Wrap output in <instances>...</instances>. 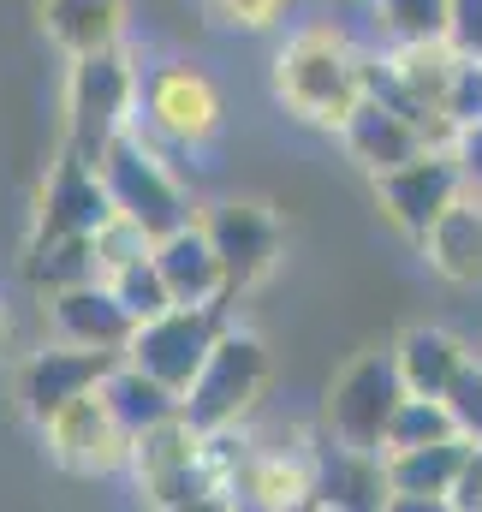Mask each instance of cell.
Returning <instances> with one entry per match:
<instances>
[{
	"instance_id": "obj_23",
	"label": "cell",
	"mask_w": 482,
	"mask_h": 512,
	"mask_svg": "<svg viewBox=\"0 0 482 512\" xmlns=\"http://www.w3.org/2000/svg\"><path fill=\"white\" fill-rule=\"evenodd\" d=\"M24 280H30L42 298H54V292H66V286H84V280H96V251H90V239H54V245H30V251H24Z\"/></svg>"
},
{
	"instance_id": "obj_1",
	"label": "cell",
	"mask_w": 482,
	"mask_h": 512,
	"mask_svg": "<svg viewBox=\"0 0 482 512\" xmlns=\"http://www.w3.org/2000/svg\"><path fill=\"white\" fill-rule=\"evenodd\" d=\"M363 96H369V54L340 24L316 18V24L286 30V42L274 48V102L292 120L340 131L358 114Z\"/></svg>"
},
{
	"instance_id": "obj_31",
	"label": "cell",
	"mask_w": 482,
	"mask_h": 512,
	"mask_svg": "<svg viewBox=\"0 0 482 512\" xmlns=\"http://www.w3.org/2000/svg\"><path fill=\"white\" fill-rule=\"evenodd\" d=\"M447 48L459 60H477L482 66V0H453V12H447Z\"/></svg>"
},
{
	"instance_id": "obj_12",
	"label": "cell",
	"mask_w": 482,
	"mask_h": 512,
	"mask_svg": "<svg viewBox=\"0 0 482 512\" xmlns=\"http://www.w3.org/2000/svg\"><path fill=\"white\" fill-rule=\"evenodd\" d=\"M42 447H48V459H54L60 471H72V477H120L125 459H131V435L114 423L102 387L84 393L78 405H66L60 417H48V423H42Z\"/></svg>"
},
{
	"instance_id": "obj_29",
	"label": "cell",
	"mask_w": 482,
	"mask_h": 512,
	"mask_svg": "<svg viewBox=\"0 0 482 512\" xmlns=\"http://www.w3.org/2000/svg\"><path fill=\"white\" fill-rule=\"evenodd\" d=\"M441 405H447V417H453V435L471 441V447H482V358H471V364L453 376V387L441 393Z\"/></svg>"
},
{
	"instance_id": "obj_11",
	"label": "cell",
	"mask_w": 482,
	"mask_h": 512,
	"mask_svg": "<svg viewBox=\"0 0 482 512\" xmlns=\"http://www.w3.org/2000/svg\"><path fill=\"white\" fill-rule=\"evenodd\" d=\"M108 191H102V173L96 161H78L72 149H60L36 185V203H30V233H24V251L30 245H54V239H90L102 221H108Z\"/></svg>"
},
{
	"instance_id": "obj_4",
	"label": "cell",
	"mask_w": 482,
	"mask_h": 512,
	"mask_svg": "<svg viewBox=\"0 0 482 512\" xmlns=\"http://www.w3.org/2000/svg\"><path fill=\"white\" fill-rule=\"evenodd\" d=\"M268 382H274V352L256 328H239L227 322V334L215 340V352L203 358V370L191 376V387L179 393V417L203 435L215 429H244L250 411L268 399Z\"/></svg>"
},
{
	"instance_id": "obj_14",
	"label": "cell",
	"mask_w": 482,
	"mask_h": 512,
	"mask_svg": "<svg viewBox=\"0 0 482 512\" xmlns=\"http://www.w3.org/2000/svg\"><path fill=\"white\" fill-rule=\"evenodd\" d=\"M322 483V459L304 447H256L244 453V465L227 483L233 512H298Z\"/></svg>"
},
{
	"instance_id": "obj_15",
	"label": "cell",
	"mask_w": 482,
	"mask_h": 512,
	"mask_svg": "<svg viewBox=\"0 0 482 512\" xmlns=\"http://www.w3.org/2000/svg\"><path fill=\"white\" fill-rule=\"evenodd\" d=\"M48 316H54V340L90 346V352H114V358H125V346H131V334H137L131 310L114 298L108 280H84V286L54 292V298H48Z\"/></svg>"
},
{
	"instance_id": "obj_8",
	"label": "cell",
	"mask_w": 482,
	"mask_h": 512,
	"mask_svg": "<svg viewBox=\"0 0 482 512\" xmlns=\"http://www.w3.org/2000/svg\"><path fill=\"white\" fill-rule=\"evenodd\" d=\"M227 322H233V304H173V310L137 322V334L125 346V364H137L161 387L185 393L191 376L203 370V358L215 352V340L227 334Z\"/></svg>"
},
{
	"instance_id": "obj_17",
	"label": "cell",
	"mask_w": 482,
	"mask_h": 512,
	"mask_svg": "<svg viewBox=\"0 0 482 512\" xmlns=\"http://www.w3.org/2000/svg\"><path fill=\"white\" fill-rule=\"evenodd\" d=\"M393 376H399V387L411 393V399H441L447 387H453V376L477 358L453 328H441V322H411L393 346Z\"/></svg>"
},
{
	"instance_id": "obj_28",
	"label": "cell",
	"mask_w": 482,
	"mask_h": 512,
	"mask_svg": "<svg viewBox=\"0 0 482 512\" xmlns=\"http://www.w3.org/2000/svg\"><path fill=\"white\" fill-rule=\"evenodd\" d=\"M203 6H209V18H215L221 30H233V36H268V30H280L286 12H292V0H203Z\"/></svg>"
},
{
	"instance_id": "obj_27",
	"label": "cell",
	"mask_w": 482,
	"mask_h": 512,
	"mask_svg": "<svg viewBox=\"0 0 482 512\" xmlns=\"http://www.w3.org/2000/svg\"><path fill=\"white\" fill-rule=\"evenodd\" d=\"M108 286H114V298L131 310V322H149V316L173 310V298H167V286H161V274H155V262H149V256H143V262H131V268H120Z\"/></svg>"
},
{
	"instance_id": "obj_26",
	"label": "cell",
	"mask_w": 482,
	"mask_h": 512,
	"mask_svg": "<svg viewBox=\"0 0 482 512\" xmlns=\"http://www.w3.org/2000/svg\"><path fill=\"white\" fill-rule=\"evenodd\" d=\"M149 233L143 227H131V221H120V215H108L96 233H90V251H96V280H114L120 268H131V262H143L149 256Z\"/></svg>"
},
{
	"instance_id": "obj_6",
	"label": "cell",
	"mask_w": 482,
	"mask_h": 512,
	"mask_svg": "<svg viewBox=\"0 0 482 512\" xmlns=\"http://www.w3.org/2000/svg\"><path fill=\"white\" fill-rule=\"evenodd\" d=\"M405 399V387L393 376V352L387 346H369L358 352L322 393V429L340 453H358V459H381V441H387V423H393V405Z\"/></svg>"
},
{
	"instance_id": "obj_9",
	"label": "cell",
	"mask_w": 482,
	"mask_h": 512,
	"mask_svg": "<svg viewBox=\"0 0 482 512\" xmlns=\"http://www.w3.org/2000/svg\"><path fill=\"white\" fill-rule=\"evenodd\" d=\"M369 191H375L381 221H387L399 239L423 245V233H429L453 203H459L465 179H459L453 149H423V155H411V161H399V167L375 173V179H369Z\"/></svg>"
},
{
	"instance_id": "obj_20",
	"label": "cell",
	"mask_w": 482,
	"mask_h": 512,
	"mask_svg": "<svg viewBox=\"0 0 482 512\" xmlns=\"http://www.w3.org/2000/svg\"><path fill=\"white\" fill-rule=\"evenodd\" d=\"M417 251L447 286L482 292V191H459V203L423 233Z\"/></svg>"
},
{
	"instance_id": "obj_18",
	"label": "cell",
	"mask_w": 482,
	"mask_h": 512,
	"mask_svg": "<svg viewBox=\"0 0 482 512\" xmlns=\"http://www.w3.org/2000/svg\"><path fill=\"white\" fill-rule=\"evenodd\" d=\"M149 262H155V274H161L173 304H227V280H221L215 245H209V233L197 221H185L167 239H155Z\"/></svg>"
},
{
	"instance_id": "obj_19",
	"label": "cell",
	"mask_w": 482,
	"mask_h": 512,
	"mask_svg": "<svg viewBox=\"0 0 482 512\" xmlns=\"http://www.w3.org/2000/svg\"><path fill=\"white\" fill-rule=\"evenodd\" d=\"M334 137L346 143V155L358 161V167L369 173V179L429 149V137H423V126H417V120H405L399 108H387L381 96H363V102H358V114H352L346 126L334 131Z\"/></svg>"
},
{
	"instance_id": "obj_16",
	"label": "cell",
	"mask_w": 482,
	"mask_h": 512,
	"mask_svg": "<svg viewBox=\"0 0 482 512\" xmlns=\"http://www.w3.org/2000/svg\"><path fill=\"white\" fill-rule=\"evenodd\" d=\"M36 18H42V36L66 60H90V54L125 48L131 0H36Z\"/></svg>"
},
{
	"instance_id": "obj_34",
	"label": "cell",
	"mask_w": 482,
	"mask_h": 512,
	"mask_svg": "<svg viewBox=\"0 0 482 512\" xmlns=\"http://www.w3.org/2000/svg\"><path fill=\"white\" fill-rule=\"evenodd\" d=\"M161 512H233V501L221 489H197V495H185V501H173V507H161Z\"/></svg>"
},
{
	"instance_id": "obj_25",
	"label": "cell",
	"mask_w": 482,
	"mask_h": 512,
	"mask_svg": "<svg viewBox=\"0 0 482 512\" xmlns=\"http://www.w3.org/2000/svg\"><path fill=\"white\" fill-rule=\"evenodd\" d=\"M435 441H453V417L441 399H399L393 405V423H387V441L381 453H411V447H435Z\"/></svg>"
},
{
	"instance_id": "obj_22",
	"label": "cell",
	"mask_w": 482,
	"mask_h": 512,
	"mask_svg": "<svg viewBox=\"0 0 482 512\" xmlns=\"http://www.w3.org/2000/svg\"><path fill=\"white\" fill-rule=\"evenodd\" d=\"M102 399H108L114 423H120L131 441L179 417V393H173V387H161L155 376H143V370H137V364H125V358L114 364V376L102 382Z\"/></svg>"
},
{
	"instance_id": "obj_3",
	"label": "cell",
	"mask_w": 482,
	"mask_h": 512,
	"mask_svg": "<svg viewBox=\"0 0 482 512\" xmlns=\"http://www.w3.org/2000/svg\"><path fill=\"white\" fill-rule=\"evenodd\" d=\"M96 173H102L108 209H114L120 221H131V227H143L149 239H167L173 227L197 221L191 191H185V179L173 173L167 149H155L137 126L120 131V137L96 155Z\"/></svg>"
},
{
	"instance_id": "obj_30",
	"label": "cell",
	"mask_w": 482,
	"mask_h": 512,
	"mask_svg": "<svg viewBox=\"0 0 482 512\" xmlns=\"http://www.w3.org/2000/svg\"><path fill=\"white\" fill-rule=\"evenodd\" d=\"M441 114H447L453 137L482 120V66H477V60H459V72H453V84H447V108H441Z\"/></svg>"
},
{
	"instance_id": "obj_32",
	"label": "cell",
	"mask_w": 482,
	"mask_h": 512,
	"mask_svg": "<svg viewBox=\"0 0 482 512\" xmlns=\"http://www.w3.org/2000/svg\"><path fill=\"white\" fill-rule=\"evenodd\" d=\"M447 507L453 512H482V447L465 453V465H459V477H453V489H447Z\"/></svg>"
},
{
	"instance_id": "obj_2",
	"label": "cell",
	"mask_w": 482,
	"mask_h": 512,
	"mask_svg": "<svg viewBox=\"0 0 482 512\" xmlns=\"http://www.w3.org/2000/svg\"><path fill=\"white\" fill-rule=\"evenodd\" d=\"M227 126V96L191 54H161L137 66V131L155 149H191L203 155Z\"/></svg>"
},
{
	"instance_id": "obj_36",
	"label": "cell",
	"mask_w": 482,
	"mask_h": 512,
	"mask_svg": "<svg viewBox=\"0 0 482 512\" xmlns=\"http://www.w3.org/2000/svg\"><path fill=\"white\" fill-rule=\"evenodd\" d=\"M6 340H12V322H6V304H0V352H6Z\"/></svg>"
},
{
	"instance_id": "obj_24",
	"label": "cell",
	"mask_w": 482,
	"mask_h": 512,
	"mask_svg": "<svg viewBox=\"0 0 482 512\" xmlns=\"http://www.w3.org/2000/svg\"><path fill=\"white\" fill-rule=\"evenodd\" d=\"M453 0H369V18L387 42H447Z\"/></svg>"
},
{
	"instance_id": "obj_13",
	"label": "cell",
	"mask_w": 482,
	"mask_h": 512,
	"mask_svg": "<svg viewBox=\"0 0 482 512\" xmlns=\"http://www.w3.org/2000/svg\"><path fill=\"white\" fill-rule=\"evenodd\" d=\"M125 471H131L137 495H143L155 512L173 507V501H185V495H197V489H209V465H203V429H191L185 417H173V423H161V429L137 435V441H131V459H125Z\"/></svg>"
},
{
	"instance_id": "obj_21",
	"label": "cell",
	"mask_w": 482,
	"mask_h": 512,
	"mask_svg": "<svg viewBox=\"0 0 482 512\" xmlns=\"http://www.w3.org/2000/svg\"><path fill=\"white\" fill-rule=\"evenodd\" d=\"M471 441H435V447H411V453H381L375 459V477H381V495H429V501H447L459 465H465Z\"/></svg>"
},
{
	"instance_id": "obj_7",
	"label": "cell",
	"mask_w": 482,
	"mask_h": 512,
	"mask_svg": "<svg viewBox=\"0 0 482 512\" xmlns=\"http://www.w3.org/2000/svg\"><path fill=\"white\" fill-rule=\"evenodd\" d=\"M197 227L209 233L221 280H227V304H239L244 292H256L280 256H286V227L262 197H221L209 209H197Z\"/></svg>"
},
{
	"instance_id": "obj_5",
	"label": "cell",
	"mask_w": 482,
	"mask_h": 512,
	"mask_svg": "<svg viewBox=\"0 0 482 512\" xmlns=\"http://www.w3.org/2000/svg\"><path fill=\"white\" fill-rule=\"evenodd\" d=\"M137 126V60L114 54H90V60H66V143L78 161H96L120 131Z\"/></svg>"
},
{
	"instance_id": "obj_35",
	"label": "cell",
	"mask_w": 482,
	"mask_h": 512,
	"mask_svg": "<svg viewBox=\"0 0 482 512\" xmlns=\"http://www.w3.org/2000/svg\"><path fill=\"white\" fill-rule=\"evenodd\" d=\"M375 512H453L447 501H429V495H381Z\"/></svg>"
},
{
	"instance_id": "obj_33",
	"label": "cell",
	"mask_w": 482,
	"mask_h": 512,
	"mask_svg": "<svg viewBox=\"0 0 482 512\" xmlns=\"http://www.w3.org/2000/svg\"><path fill=\"white\" fill-rule=\"evenodd\" d=\"M453 161H459V179H465V191H482V120L453 137Z\"/></svg>"
},
{
	"instance_id": "obj_10",
	"label": "cell",
	"mask_w": 482,
	"mask_h": 512,
	"mask_svg": "<svg viewBox=\"0 0 482 512\" xmlns=\"http://www.w3.org/2000/svg\"><path fill=\"white\" fill-rule=\"evenodd\" d=\"M114 352H90V346H66V340H48L36 352L18 358V376H12V393H18V411L42 429L48 417H60L66 405H78L84 393L114 376Z\"/></svg>"
}]
</instances>
